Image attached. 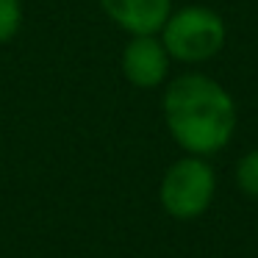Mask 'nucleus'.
Listing matches in <instances>:
<instances>
[{"mask_svg": "<svg viewBox=\"0 0 258 258\" xmlns=\"http://www.w3.org/2000/svg\"><path fill=\"white\" fill-rule=\"evenodd\" d=\"M164 122L178 147L189 156H214L236 131V103L214 78L183 73L164 89Z\"/></svg>", "mask_w": 258, "mask_h": 258, "instance_id": "1", "label": "nucleus"}, {"mask_svg": "<svg viewBox=\"0 0 258 258\" xmlns=\"http://www.w3.org/2000/svg\"><path fill=\"white\" fill-rule=\"evenodd\" d=\"M225 23L206 6H183L169 14L161 28V42L169 58L180 64H203L225 47Z\"/></svg>", "mask_w": 258, "mask_h": 258, "instance_id": "2", "label": "nucleus"}, {"mask_svg": "<svg viewBox=\"0 0 258 258\" xmlns=\"http://www.w3.org/2000/svg\"><path fill=\"white\" fill-rule=\"evenodd\" d=\"M217 191V175L211 164L200 156H183L164 172L158 186V200L172 219H197L208 211Z\"/></svg>", "mask_w": 258, "mask_h": 258, "instance_id": "3", "label": "nucleus"}, {"mask_svg": "<svg viewBox=\"0 0 258 258\" xmlns=\"http://www.w3.org/2000/svg\"><path fill=\"white\" fill-rule=\"evenodd\" d=\"M169 61L172 58L158 34L131 36L122 50V75L136 89H156L167 81Z\"/></svg>", "mask_w": 258, "mask_h": 258, "instance_id": "4", "label": "nucleus"}, {"mask_svg": "<svg viewBox=\"0 0 258 258\" xmlns=\"http://www.w3.org/2000/svg\"><path fill=\"white\" fill-rule=\"evenodd\" d=\"M100 9L131 36H145L161 34L172 14V0H100Z\"/></svg>", "mask_w": 258, "mask_h": 258, "instance_id": "5", "label": "nucleus"}, {"mask_svg": "<svg viewBox=\"0 0 258 258\" xmlns=\"http://www.w3.org/2000/svg\"><path fill=\"white\" fill-rule=\"evenodd\" d=\"M23 28V3L20 0H0V45L12 42Z\"/></svg>", "mask_w": 258, "mask_h": 258, "instance_id": "6", "label": "nucleus"}, {"mask_svg": "<svg viewBox=\"0 0 258 258\" xmlns=\"http://www.w3.org/2000/svg\"><path fill=\"white\" fill-rule=\"evenodd\" d=\"M236 186L247 197L258 200V150H250L247 156L239 158V164H236Z\"/></svg>", "mask_w": 258, "mask_h": 258, "instance_id": "7", "label": "nucleus"}]
</instances>
